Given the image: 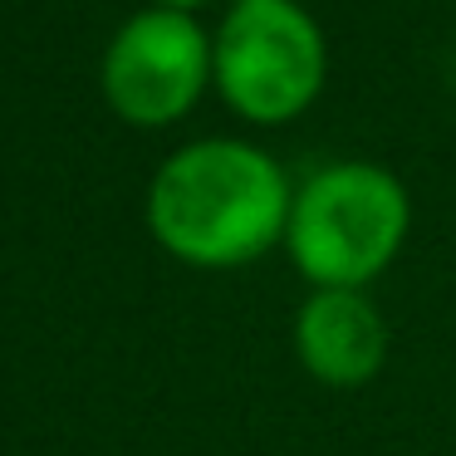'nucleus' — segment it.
I'll use <instances>...</instances> for the list:
<instances>
[{"label":"nucleus","instance_id":"1","mask_svg":"<svg viewBox=\"0 0 456 456\" xmlns=\"http://www.w3.org/2000/svg\"><path fill=\"white\" fill-rule=\"evenodd\" d=\"M295 187L265 148L201 138L177 148L148 187V231L191 270H240L285 240Z\"/></svg>","mask_w":456,"mask_h":456},{"label":"nucleus","instance_id":"2","mask_svg":"<svg viewBox=\"0 0 456 456\" xmlns=\"http://www.w3.org/2000/svg\"><path fill=\"white\" fill-rule=\"evenodd\" d=\"M412 226V197L378 162L319 167L295 191L285 250L314 289H363L397 260Z\"/></svg>","mask_w":456,"mask_h":456},{"label":"nucleus","instance_id":"3","mask_svg":"<svg viewBox=\"0 0 456 456\" xmlns=\"http://www.w3.org/2000/svg\"><path fill=\"white\" fill-rule=\"evenodd\" d=\"M329 50L314 15L295 0L231 5L211 35V84L226 109L260 128L295 123L324 94Z\"/></svg>","mask_w":456,"mask_h":456},{"label":"nucleus","instance_id":"4","mask_svg":"<svg viewBox=\"0 0 456 456\" xmlns=\"http://www.w3.org/2000/svg\"><path fill=\"white\" fill-rule=\"evenodd\" d=\"M109 109L133 128L187 118L211 84V35L182 11H138L113 30L99 64Z\"/></svg>","mask_w":456,"mask_h":456},{"label":"nucleus","instance_id":"5","mask_svg":"<svg viewBox=\"0 0 456 456\" xmlns=\"http://www.w3.org/2000/svg\"><path fill=\"white\" fill-rule=\"evenodd\" d=\"M295 354L324 387H363L387 363V319L363 289H314L295 314Z\"/></svg>","mask_w":456,"mask_h":456},{"label":"nucleus","instance_id":"6","mask_svg":"<svg viewBox=\"0 0 456 456\" xmlns=\"http://www.w3.org/2000/svg\"><path fill=\"white\" fill-rule=\"evenodd\" d=\"M158 11H182V15H191L197 5H207V0H152Z\"/></svg>","mask_w":456,"mask_h":456},{"label":"nucleus","instance_id":"7","mask_svg":"<svg viewBox=\"0 0 456 456\" xmlns=\"http://www.w3.org/2000/svg\"><path fill=\"white\" fill-rule=\"evenodd\" d=\"M231 5H256V0H231Z\"/></svg>","mask_w":456,"mask_h":456}]
</instances>
